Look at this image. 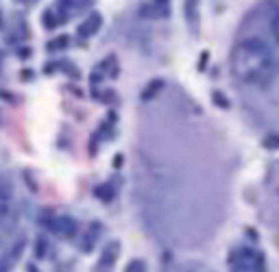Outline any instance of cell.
Here are the masks:
<instances>
[{
    "label": "cell",
    "instance_id": "6da1fadb",
    "mask_svg": "<svg viewBox=\"0 0 279 272\" xmlns=\"http://www.w3.org/2000/svg\"><path fill=\"white\" fill-rule=\"evenodd\" d=\"M277 68V59L271 46L262 37L240 40L231 50V70L242 83L249 85H269Z\"/></svg>",
    "mask_w": 279,
    "mask_h": 272
},
{
    "label": "cell",
    "instance_id": "7a4b0ae2",
    "mask_svg": "<svg viewBox=\"0 0 279 272\" xmlns=\"http://www.w3.org/2000/svg\"><path fill=\"white\" fill-rule=\"evenodd\" d=\"M229 266L233 270H264V255L251 248H238L229 255Z\"/></svg>",
    "mask_w": 279,
    "mask_h": 272
},
{
    "label": "cell",
    "instance_id": "3957f363",
    "mask_svg": "<svg viewBox=\"0 0 279 272\" xmlns=\"http://www.w3.org/2000/svg\"><path fill=\"white\" fill-rule=\"evenodd\" d=\"M44 225L48 227V231H53L55 235H59L63 239L72 237L76 233V222L70 216H53L48 220H44Z\"/></svg>",
    "mask_w": 279,
    "mask_h": 272
},
{
    "label": "cell",
    "instance_id": "277c9868",
    "mask_svg": "<svg viewBox=\"0 0 279 272\" xmlns=\"http://www.w3.org/2000/svg\"><path fill=\"white\" fill-rule=\"evenodd\" d=\"M92 4V0H59V11L63 13V18H74V15L83 13V11Z\"/></svg>",
    "mask_w": 279,
    "mask_h": 272
},
{
    "label": "cell",
    "instance_id": "5b68a950",
    "mask_svg": "<svg viewBox=\"0 0 279 272\" xmlns=\"http://www.w3.org/2000/svg\"><path fill=\"white\" fill-rule=\"evenodd\" d=\"M118 250H120V244L118 242H112L109 246L105 248V253H103V257L101 261H98V268L101 270H109L113 264H116V259H118Z\"/></svg>",
    "mask_w": 279,
    "mask_h": 272
},
{
    "label": "cell",
    "instance_id": "8992f818",
    "mask_svg": "<svg viewBox=\"0 0 279 272\" xmlns=\"http://www.w3.org/2000/svg\"><path fill=\"white\" fill-rule=\"evenodd\" d=\"M101 22H103V18L98 13H92L90 18H87L83 24L79 26V37H90V35H94V33L101 29Z\"/></svg>",
    "mask_w": 279,
    "mask_h": 272
},
{
    "label": "cell",
    "instance_id": "52a82bcc",
    "mask_svg": "<svg viewBox=\"0 0 279 272\" xmlns=\"http://www.w3.org/2000/svg\"><path fill=\"white\" fill-rule=\"evenodd\" d=\"M63 20L65 18L59 9H46L44 11V26H46V29H55V26H59Z\"/></svg>",
    "mask_w": 279,
    "mask_h": 272
},
{
    "label": "cell",
    "instance_id": "ba28073f",
    "mask_svg": "<svg viewBox=\"0 0 279 272\" xmlns=\"http://www.w3.org/2000/svg\"><path fill=\"white\" fill-rule=\"evenodd\" d=\"M269 20H271L273 35H275V37H277V42H279V0H271V7H269Z\"/></svg>",
    "mask_w": 279,
    "mask_h": 272
},
{
    "label": "cell",
    "instance_id": "9c48e42d",
    "mask_svg": "<svg viewBox=\"0 0 279 272\" xmlns=\"http://www.w3.org/2000/svg\"><path fill=\"white\" fill-rule=\"evenodd\" d=\"M98 231H101V225H98V222H94V225L90 227V231H87V235H85V239H83V244H81L85 253H90V250L94 248V242L98 239V235H101Z\"/></svg>",
    "mask_w": 279,
    "mask_h": 272
},
{
    "label": "cell",
    "instance_id": "30bf717a",
    "mask_svg": "<svg viewBox=\"0 0 279 272\" xmlns=\"http://www.w3.org/2000/svg\"><path fill=\"white\" fill-rule=\"evenodd\" d=\"M96 196L101 200H105V203H109V200L116 196V183L107 181L105 185H98V187H96Z\"/></svg>",
    "mask_w": 279,
    "mask_h": 272
},
{
    "label": "cell",
    "instance_id": "8fae6325",
    "mask_svg": "<svg viewBox=\"0 0 279 272\" xmlns=\"http://www.w3.org/2000/svg\"><path fill=\"white\" fill-rule=\"evenodd\" d=\"M11 194H13V189H11V183H9L4 177H0V200H4V203H9Z\"/></svg>",
    "mask_w": 279,
    "mask_h": 272
},
{
    "label": "cell",
    "instance_id": "7c38bea8",
    "mask_svg": "<svg viewBox=\"0 0 279 272\" xmlns=\"http://www.w3.org/2000/svg\"><path fill=\"white\" fill-rule=\"evenodd\" d=\"M68 42H70V37H65V35L57 37V40H55V42H51V44H48V50H61V48H65V46H68Z\"/></svg>",
    "mask_w": 279,
    "mask_h": 272
},
{
    "label": "cell",
    "instance_id": "4fadbf2b",
    "mask_svg": "<svg viewBox=\"0 0 279 272\" xmlns=\"http://www.w3.org/2000/svg\"><path fill=\"white\" fill-rule=\"evenodd\" d=\"M162 81H153V83L149 85V87H146V90H144V98H146V100H149V98H153V96H155L157 94V91H160L162 90Z\"/></svg>",
    "mask_w": 279,
    "mask_h": 272
},
{
    "label": "cell",
    "instance_id": "5bb4252c",
    "mask_svg": "<svg viewBox=\"0 0 279 272\" xmlns=\"http://www.w3.org/2000/svg\"><path fill=\"white\" fill-rule=\"evenodd\" d=\"M196 0H185V15H188L190 22H194L196 24Z\"/></svg>",
    "mask_w": 279,
    "mask_h": 272
},
{
    "label": "cell",
    "instance_id": "9a60e30c",
    "mask_svg": "<svg viewBox=\"0 0 279 272\" xmlns=\"http://www.w3.org/2000/svg\"><path fill=\"white\" fill-rule=\"evenodd\" d=\"M155 7L160 9L162 15H168V0H155Z\"/></svg>",
    "mask_w": 279,
    "mask_h": 272
},
{
    "label": "cell",
    "instance_id": "2e32d148",
    "mask_svg": "<svg viewBox=\"0 0 279 272\" xmlns=\"http://www.w3.org/2000/svg\"><path fill=\"white\" fill-rule=\"evenodd\" d=\"M129 272H135V270H144V261H131V264L127 266Z\"/></svg>",
    "mask_w": 279,
    "mask_h": 272
},
{
    "label": "cell",
    "instance_id": "e0dca14e",
    "mask_svg": "<svg viewBox=\"0 0 279 272\" xmlns=\"http://www.w3.org/2000/svg\"><path fill=\"white\" fill-rule=\"evenodd\" d=\"M214 102H216V105H221V107H225V109L229 107V102L221 96V91H214Z\"/></svg>",
    "mask_w": 279,
    "mask_h": 272
},
{
    "label": "cell",
    "instance_id": "ac0fdd59",
    "mask_svg": "<svg viewBox=\"0 0 279 272\" xmlns=\"http://www.w3.org/2000/svg\"><path fill=\"white\" fill-rule=\"evenodd\" d=\"M266 148H279V137H266Z\"/></svg>",
    "mask_w": 279,
    "mask_h": 272
},
{
    "label": "cell",
    "instance_id": "d6986e66",
    "mask_svg": "<svg viewBox=\"0 0 279 272\" xmlns=\"http://www.w3.org/2000/svg\"><path fill=\"white\" fill-rule=\"evenodd\" d=\"M4 216H7V203H4V200H0V220H2Z\"/></svg>",
    "mask_w": 279,
    "mask_h": 272
},
{
    "label": "cell",
    "instance_id": "ffe728a7",
    "mask_svg": "<svg viewBox=\"0 0 279 272\" xmlns=\"http://www.w3.org/2000/svg\"><path fill=\"white\" fill-rule=\"evenodd\" d=\"M20 2H24V4H31V2H35V0H20Z\"/></svg>",
    "mask_w": 279,
    "mask_h": 272
},
{
    "label": "cell",
    "instance_id": "44dd1931",
    "mask_svg": "<svg viewBox=\"0 0 279 272\" xmlns=\"http://www.w3.org/2000/svg\"><path fill=\"white\" fill-rule=\"evenodd\" d=\"M0 26H2V13H0Z\"/></svg>",
    "mask_w": 279,
    "mask_h": 272
},
{
    "label": "cell",
    "instance_id": "7402d4cb",
    "mask_svg": "<svg viewBox=\"0 0 279 272\" xmlns=\"http://www.w3.org/2000/svg\"><path fill=\"white\" fill-rule=\"evenodd\" d=\"M277 68H279V59H277Z\"/></svg>",
    "mask_w": 279,
    "mask_h": 272
}]
</instances>
